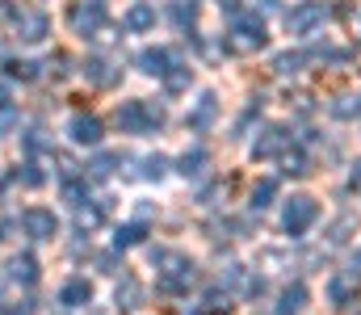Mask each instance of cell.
I'll list each match as a JSON object with an SVG mask.
<instances>
[{"mask_svg":"<svg viewBox=\"0 0 361 315\" xmlns=\"http://www.w3.org/2000/svg\"><path fill=\"white\" fill-rule=\"evenodd\" d=\"M315 218H319V206H315V198H307V194L290 198V202H286V210H281V227H286L290 235H302Z\"/></svg>","mask_w":361,"mask_h":315,"instance_id":"obj_5","label":"cell"},{"mask_svg":"<svg viewBox=\"0 0 361 315\" xmlns=\"http://www.w3.org/2000/svg\"><path fill=\"white\" fill-rule=\"evenodd\" d=\"M139 299H143L139 282H135V278H126V282L118 286V307H126V311H130V307H139Z\"/></svg>","mask_w":361,"mask_h":315,"instance_id":"obj_20","label":"cell"},{"mask_svg":"<svg viewBox=\"0 0 361 315\" xmlns=\"http://www.w3.org/2000/svg\"><path fill=\"white\" fill-rule=\"evenodd\" d=\"M273 194H277V181H269V177H265V181H257V190H252V206L265 210L273 202Z\"/></svg>","mask_w":361,"mask_h":315,"instance_id":"obj_21","label":"cell"},{"mask_svg":"<svg viewBox=\"0 0 361 315\" xmlns=\"http://www.w3.org/2000/svg\"><path fill=\"white\" fill-rule=\"evenodd\" d=\"M219 4H223V8H235V4H240V0H219Z\"/></svg>","mask_w":361,"mask_h":315,"instance_id":"obj_30","label":"cell"},{"mask_svg":"<svg viewBox=\"0 0 361 315\" xmlns=\"http://www.w3.org/2000/svg\"><path fill=\"white\" fill-rule=\"evenodd\" d=\"M143 164H147V168H143V177H164V156H147Z\"/></svg>","mask_w":361,"mask_h":315,"instance_id":"obj_27","label":"cell"},{"mask_svg":"<svg viewBox=\"0 0 361 315\" xmlns=\"http://www.w3.org/2000/svg\"><path fill=\"white\" fill-rule=\"evenodd\" d=\"M210 118H214V97L206 93V97L197 101V109L189 113V126H193V130H202V126H210Z\"/></svg>","mask_w":361,"mask_h":315,"instance_id":"obj_18","label":"cell"},{"mask_svg":"<svg viewBox=\"0 0 361 315\" xmlns=\"http://www.w3.org/2000/svg\"><path fill=\"white\" fill-rule=\"evenodd\" d=\"M160 122H164V109L152 105V101H122V109H118V126L130 130V135L152 130V126H160Z\"/></svg>","mask_w":361,"mask_h":315,"instance_id":"obj_2","label":"cell"},{"mask_svg":"<svg viewBox=\"0 0 361 315\" xmlns=\"http://www.w3.org/2000/svg\"><path fill=\"white\" fill-rule=\"evenodd\" d=\"M302 307H307V286H302V282L286 286V290H281V303H277V315H298Z\"/></svg>","mask_w":361,"mask_h":315,"instance_id":"obj_12","label":"cell"},{"mask_svg":"<svg viewBox=\"0 0 361 315\" xmlns=\"http://www.w3.org/2000/svg\"><path fill=\"white\" fill-rule=\"evenodd\" d=\"M156 265H164L160 269V286L173 290V295L193 282V261H185L180 252H156Z\"/></svg>","mask_w":361,"mask_h":315,"instance_id":"obj_4","label":"cell"},{"mask_svg":"<svg viewBox=\"0 0 361 315\" xmlns=\"http://www.w3.org/2000/svg\"><path fill=\"white\" fill-rule=\"evenodd\" d=\"M202 164H206V152H202V147H197V152H185V156H180V173H185V177L202 173Z\"/></svg>","mask_w":361,"mask_h":315,"instance_id":"obj_22","label":"cell"},{"mask_svg":"<svg viewBox=\"0 0 361 315\" xmlns=\"http://www.w3.org/2000/svg\"><path fill=\"white\" fill-rule=\"evenodd\" d=\"M357 269H361V248H357Z\"/></svg>","mask_w":361,"mask_h":315,"instance_id":"obj_31","label":"cell"},{"mask_svg":"<svg viewBox=\"0 0 361 315\" xmlns=\"http://www.w3.org/2000/svg\"><path fill=\"white\" fill-rule=\"evenodd\" d=\"M85 76H89L97 89H109V85L118 80V72H114V68H109L105 59H92V63H85Z\"/></svg>","mask_w":361,"mask_h":315,"instance_id":"obj_16","label":"cell"},{"mask_svg":"<svg viewBox=\"0 0 361 315\" xmlns=\"http://www.w3.org/2000/svg\"><path fill=\"white\" fill-rule=\"evenodd\" d=\"M59 299H63L68 307H80V303H89V299H92V286L85 282V278H72V282L59 290Z\"/></svg>","mask_w":361,"mask_h":315,"instance_id":"obj_15","label":"cell"},{"mask_svg":"<svg viewBox=\"0 0 361 315\" xmlns=\"http://www.w3.org/2000/svg\"><path fill=\"white\" fill-rule=\"evenodd\" d=\"M139 63H143V72H152V76H164L177 59H173V51L169 47H152V51H143L139 55Z\"/></svg>","mask_w":361,"mask_h":315,"instance_id":"obj_11","label":"cell"},{"mask_svg":"<svg viewBox=\"0 0 361 315\" xmlns=\"http://www.w3.org/2000/svg\"><path fill=\"white\" fill-rule=\"evenodd\" d=\"M139 240H143V227H118V235H114L118 248H130V244H139Z\"/></svg>","mask_w":361,"mask_h":315,"instance_id":"obj_26","label":"cell"},{"mask_svg":"<svg viewBox=\"0 0 361 315\" xmlns=\"http://www.w3.org/2000/svg\"><path fill=\"white\" fill-rule=\"evenodd\" d=\"M302 63H307V59H302V55H277V63H273V68H277V72H281V76H294V72H298V68H302Z\"/></svg>","mask_w":361,"mask_h":315,"instance_id":"obj_24","label":"cell"},{"mask_svg":"<svg viewBox=\"0 0 361 315\" xmlns=\"http://www.w3.org/2000/svg\"><path fill=\"white\" fill-rule=\"evenodd\" d=\"M328 295H332V307H349L357 290H353L349 278H332V282H328Z\"/></svg>","mask_w":361,"mask_h":315,"instance_id":"obj_17","label":"cell"},{"mask_svg":"<svg viewBox=\"0 0 361 315\" xmlns=\"http://www.w3.org/2000/svg\"><path fill=\"white\" fill-rule=\"evenodd\" d=\"M21 227H25L30 240H51L59 223H55V214H51L47 206H30L25 214H21Z\"/></svg>","mask_w":361,"mask_h":315,"instance_id":"obj_7","label":"cell"},{"mask_svg":"<svg viewBox=\"0 0 361 315\" xmlns=\"http://www.w3.org/2000/svg\"><path fill=\"white\" fill-rule=\"evenodd\" d=\"M101 25H105V0H80V4L72 8V30H76V34L92 38Z\"/></svg>","mask_w":361,"mask_h":315,"instance_id":"obj_6","label":"cell"},{"mask_svg":"<svg viewBox=\"0 0 361 315\" xmlns=\"http://www.w3.org/2000/svg\"><path fill=\"white\" fill-rule=\"evenodd\" d=\"M152 25H156V4L139 0V4L126 8V30H130V34H143V30H152Z\"/></svg>","mask_w":361,"mask_h":315,"instance_id":"obj_9","label":"cell"},{"mask_svg":"<svg viewBox=\"0 0 361 315\" xmlns=\"http://www.w3.org/2000/svg\"><path fill=\"white\" fill-rule=\"evenodd\" d=\"M17 30H21L25 42L47 38V13H21V17H17Z\"/></svg>","mask_w":361,"mask_h":315,"instance_id":"obj_13","label":"cell"},{"mask_svg":"<svg viewBox=\"0 0 361 315\" xmlns=\"http://www.w3.org/2000/svg\"><path fill=\"white\" fill-rule=\"evenodd\" d=\"M164 80H169V89H173V93H180V89H189V68H180V63H173V68L164 72Z\"/></svg>","mask_w":361,"mask_h":315,"instance_id":"obj_23","label":"cell"},{"mask_svg":"<svg viewBox=\"0 0 361 315\" xmlns=\"http://www.w3.org/2000/svg\"><path fill=\"white\" fill-rule=\"evenodd\" d=\"M63 194L72 198V206H80V202H85V190H80L76 181H68V185H63Z\"/></svg>","mask_w":361,"mask_h":315,"instance_id":"obj_28","label":"cell"},{"mask_svg":"<svg viewBox=\"0 0 361 315\" xmlns=\"http://www.w3.org/2000/svg\"><path fill=\"white\" fill-rule=\"evenodd\" d=\"M265 42H269V34H265L261 17H235L231 30H227V51H235V55H252Z\"/></svg>","mask_w":361,"mask_h":315,"instance_id":"obj_1","label":"cell"},{"mask_svg":"<svg viewBox=\"0 0 361 315\" xmlns=\"http://www.w3.org/2000/svg\"><path fill=\"white\" fill-rule=\"evenodd\" d=\"M328 109H332V118H341V122L361 118V93H341V97L328 105Z\"/></svg>","mask_w":361,"mask_h":315,"instance_id":"obj_14","label":"cell"},{"mask_svg":"<svg viewBox=\"0 0 361 315\" xmlns=\"http://www.w3.org/2000/svg\"><path fill=\"white\" fill-rule=\"evenodd\" d=\"M286 147H290V135H286L281 126H269V130H265V135L252 143V156H257V160H269V156L286 152Z\"/></svg>","mask_w":361,"mask_h":315,"instance_id":"obj_8","label":"cell"},{"mask_svg":"<svg viewBox=\"0 0 361 315\" xmlns=\"http://www.w3.org/2000/svg\"><path fill=\"white\" fill-rule=\"evenodd\" d=\"M8 72H13V76H21V80H34V63H13Z\"/></svg>","mask_w":361,"mask_h":315,"instance_id":"obj_29","label":"cell"},{"mask_svg":"<svg viewBox=\"0 0 361 315\" xmlns=\"http://www.w3.org/2000/svg\"><path fill=\"white\" fill-rule=\"evenodd\" d=\"M324 21H328V4H324V0H298V4L286 13V30L298 34V38L311 34V30L324 25Z\"/></svg>","mask_w":361,"mask_h":315,"instance_id":"obj_3","label":"cell"},{"mask_svg":"<svg viewBox=\"0 0 361 315\" xmlns=\"http://www.w3.org/2000/svg\"><path fill=\"white\" fill-rule=\"evenodd\" d=\"M68 135H72L76 143H97V139H101V122H97L92 113H76V118L68 122Z\"/></svg>","mask_w":361,"mask_h":315,"instance_id":"obj_10","label":"cell"},{"mask_svg":"<svg viewBox=\"0 0 361 315\" xmlns=\"http://www.w3.org/2000/svg\"><path fill=\"white\" fill-rule=\"evenodd\" d=\"M281 164H286V173H290V177H302V173H307V156H302V152H294V156L286 152V156H281Z\"/></svg>","mask_w":361,"mask_h":315,"instance_id":"obj_25","label":"cell"},{"mask_svg":"<svg viewBox=\"0 0 361 315\" xmlns=\"http://www.w3.org/2000/svg\"><path fill=\"white\" fill-rule=\"evenodd\" d=\"M8 278H25V282H34V278H38L34 257H13V261H8Z\"/></svg>","mask_w":361,"mask_h":315,"instance_id":"obj_19","label":"cell"}]
</instances>
